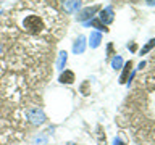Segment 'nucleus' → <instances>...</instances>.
I'll return each instance as SVG.
<instances>
[{
	"instance_id": "nucleus-12",
	"label": "nucleus",
	"mask_w": 155,
	"mask_h": 145,
	"mask_svg": "<svg viewBox=\"0 0 155 145\" xmlns=\"http://www.w3.org/2000/svg\"><path fill=\"white\" fill-rule=\"evenodd\" d=\"M121 65H123V60H121V56H115L113 60H111V66H113L115 69H120Z\"/></svg>"
},
{
	"instance_id": "nucleus-2",
	"label": "nucleus",
	"mask_w": 155,
	"mask_h": 145,
	"mask_svg": "<svg viewBox=\"0 0 155 145\" xmlns=\"http://www.w3.org/2000/svg\"><path fill=\"white\" fill-rule=\"evenodd\" d=\"M79 7H81V0H63V8L68 13L76 11Z\"/></svg>"
},
{
	"instance_id": "nucleus-13",
	"label": "nucleus",
	"mask_w": 155,
	"mask_h": 145,
	"mask_svg": "<svg viewBox=\"0 0 155 145\" xmlns=\"http://www.w3.org/2000/svg\"><path fill=\"white\" fill-rule=\"evenodd\" d=\"M152 47H155V39H152V40H149V44H147V45H145V47L142 48V50H140V53H142V55H144V53H147V52H149Z\"/></svg>"
},
{
	"instance_id": "nucleus-5",
	"label": "nucleus",
	"mask_w": 155,
	"mask_h": 145,
	"mask_svg": "<svg viewBox=\"0 0 155 145\" xmlns=\"http://www.w3.org/2000/svg\"><path fill=\"white\" fill-rule=\"evenodd\" d=\"M84 48H86V37L79 36L76 39L74 45H73V52H74V53H82V52H84Z\"/></svg>"
},
{
	"instance_id": "nucleus-15",
	"label": "nucleus",
	"mask_w": 155,
	"mask_h": 145,
	"mask_svg": "<svg viewBox=\"0 0 155 145\" xmlns=\"http://www.w3.org/2000/svg\"><path fill=\"white\" fill-rule=\"evenodd\" d=\"M129 48H131V50L134 52V50H136V48H137V47H136V44H131V47H129Z\"/></svg>"
},
{
	"instance_id": "nucleus-9",
	"label": "nucleus",
	"mask_w": 155,
	"mask_h": 145,
	"mask_svg": "<svg viewBox=\"0 0 155 145\" xmlns=\"http://www.w3.org/2000/svg\"><path fill=\"white\" fill-rule=\"evenodd\" d=\"M89 44H91V47L92 48H95V47H99L100 45V40H102V36H100V34L99 32H92L91 34V37H89Z\"/></svg>"
},
{
	"instance_id": "nucleus-6",
	"label": "nucleus",
	"mask_w": 155,
	"mask_h": 145,
	"mask_svg": "<svg viewBox=\"0 0 155 145\" xmlns=\"http://www.w3.org/2000/svg\"><path fill=\"white\" fill-rule=\"evenodd\" d=\"M29 119H31L34 124H41V123H44V119H45V116H44V113H42V111H39V110H34V111H31V113H29Z\"/></svg>"
},
{
	"instance_id": "nucleus-3",
	"label": "nucleus",
	"mask_w": 155,
	"mask_h": 145,
	"mask_svg": "<svg viewBox=\"0 0 155 145\" xmlns=\"http://www.w3.org/2000/svg\"><path fill=\"white\" fill-rule=\"evenodd\" d=\"M97 10H99V7H89V8L82 10L79 13V16H78V19H79V21H86V19H89L91 16H94Z\"/></svg>"
},
{
	"instance_id": "nucleus-16",
	"label": "nucleus",
	"mask_w": 155,
	"mask_h": 145,
	"mask_svg": "<svg viewBox=\"0 0 155 145\" xmlns=\"http://www.w3.org/2000/svg\"><path fill=\"white\" fill-rule=\"evenodd\" d=\"M0 53H2V44H0Z\"/></svg>"
},
{
	"instance_id": "nucleus-8",
	"label": "nucleus",
	"mask_w": 155,
	"mask_h": 145,
	"mask_svg": "<svg viewBox=\"0 0 155 145\" xmlns=\"http://www.w3.org/2000/svg\"><path fill=\"white\" fill-rule=\"evenodd\" d=\"M131 68H133V61H128L124 65V69H123V74H121V79H120V82L121 84H124L126 81H128V76H129V71H131Z\"/></svg>"
},
{
	"instance_id": "nucleus-7",
	"label": "nucleus",
	"mask_w": 155,
	"mask_h": 145,
	"mask_svg": "<svg viewBox=\"0 0 155 145\" xmlns=\"http://www.w3.org/2000/svg\"><path fill=\"white\" fill-rule=\"evenodd\" d=\"M60 82H63V84H73V82H74V72H73V71H65V72H61Z\"/></svg>"
},
{
	"instance_id": "nucleus-17",
	"label": "nucleus",
	"mask_w": 155,
	"mask_h": 145,
	"mask_svg": "<svg viewBox=\"0 0 155 145\" xmlns=\"http://www.w3.org/2000/svg\"><path fill=\"white\" fill-rule=\"evenodd\" d=\"M147 2H149V3H152V2H153V0H147Z\"/></svg>"
},
{
	"instance_id": "nucleus-10",
	"label": "nucleus",
	"mask_w": 155,
	"mask_h": 145,
	"mask_svg": "<svg viewBox=\"0 0 155 145\" xmlns=\"http://www.w3.org/2000/svg\"><path fill=\"white\" fill-rule=\"evenodd\" d=\"M65 63H66V52H61L60 56H58V61H57V68L58 69H63V68H65Z\"/></svg>"
},
{
	"instance_id": "nucleus-4",
	"label": "nucleus",
	"mask_w": 155,
	"mask_h": 145,
	"mask_svg": "<svg viewBox=\"0 0 155 145\" xmlns=\"http://www.w3.org/2000/svg\"><path fill=\"white\" fill-rule=\"evenodd\" d=\"M100 21L104 24H110L113 21V10L111 8H105L100 11Z\"/></svg>"
},
{
	"instance_id": "nucleus-11",
	"label": "nucleus",
	"mask_w": 155,
	"mask_h": 145,
	"mask_svg": "<svg viewBox=\"0 0 155 145\" xmlns=\"http://www.w3.org/2000/svg\"><path fill=\"white\" fill-rule=\"evenodd\" d=\"M87 24H91V26H94V27H97V29H102L104 32H108V29H107L105 24H102L100 21H97V19H94V21H91V23H87Z\"/></svg>"
},
{
	"instance_id": "nucleus-14",
	"label": "nucleus",
	"mask_w": 155,
	"mask_h": 145,
	"mask_svg": "<svg viewBox=\"0 0 155 145\" xmlns=\"http://www.w3.org/2000/svg\"><path fill=\"white\" fill-rule=\"evenodd\" d=\"M113 143H115V145H124V143H123V142H121V140H120V139H115V142H113Z\"/></svg>"
},
{
	"instance_id": "nucleus-1",
	"label": "nucleus",
	"mask_w": 155,
	"mask_h": 145,
	"mask_svg": "<svg viewBox=\"0 0 155 145\" xmlns=\"http://www.w3.org/2000/svg\"><path fill=\"white\" fill-rule=\"evenodd\" d=\"M23 26H24V29H26L28 32L37 34V32H41L44 29V23H42V19L39 16H34V14H32V16H28L26 19H24Z\"/></svg>"
}]
</instances>
